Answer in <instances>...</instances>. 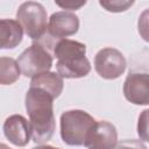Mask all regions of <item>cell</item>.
<instances>
[{
    "label": "cell",
    "mask_w": 149,
    "mask_h": 149,
    "mask_svg": "<svg viewBox=\"0 0 149 149\" xmlns=\"http://www.w3.org/2000/svg\"><path fill=\"white\" fill-rule=\"evenodd\" d=\"M33 149H59V148H56V147H52L49 144H40L37 147H34Z\"/></svg>",
    "instance_id": "obj_18"
},
{
    "label": "cell",
    "mask_w": 149,
    "mask_h": 149,
    "mask_svg": "<svg viewBox=\"0 0 149 149\" xmlns=\"http://www.w3.org/2000/svg\"><path fill=\"white\" fill-rule=\"evenodd\" d=\"M23 30L16 20L0 19V49H14L22 42Z\"/></svg>",
    "instance_id": "obj_11"
},
{
    "label": "cell",
    "mask_w": 149,
    "mask_h": 149,
    "mask_svg": "<svg viewBox=\"0 0 149 149\" xmlns=\"http://www.w3.org/2000/svg\"><path fill=\"white\" fill-rule=\"evenodd\" d=\"M148 109H144L139 116L137 122V134L143 141H148Z\"/></svg>",
    "instance_id": "obj_15"
},
{
    "label": "cell",
    "mask_w": 149,
    "mask_h": 149,
    "mask_svg": "<svg viewBox=\"0 0 149 149\" xmlns=\"http://www.w3.org/2000/svg\"><path fill=\"white\" fill-rule=\"evenodd\" d=\"M114 149H148L144 142L141 140H123L116 143Z\"/></svg>",
    "instance_id": "obj_16"
},
{
    "label": "cell",
    "mask_w": 149,
    "mask_h": 149,
    "mask_svg": "<svg viewBox=\"0 0 149 149\" xmlns=\"http://www.w3.org/2000/svg\"><path fill=\"white\" fill-rule=\"evenodd\" d=\"M123 95L134 105L149 104V74L148 72L129 71L123 83Z\"/></svg>",
    "instance_id": "obj_7"
},
{
    "label": "cell",
    "mask_w": 149,
    "mask_h": 149,
    "mask_svg": "<svg viewBox=\"0 0 149 149\" xmlns=\"http://www.w3.org/2000/svg\"><path fill=\"white\" fill-rule=\"evenodd\" d=\"M16 21L24 34L33 41H38L47 34L48 15L40 2L26 1L21 3L16 12Z\"/></svg>",
    "instance_id": "obj_4"
},
{
    "label": "cell",
    "mask_w": 149,
    "mask_h": 149,
    "mask_svg": "<svg viewBox=\"0 0 149 149\" xmlns=\"http://www.w3.org/2000/svg\"><path fill=\"white\" fill-rule=\"evenodd\" d=\"M21 74L17 62L12 57H0V85L14 84Z\"/></svg>",
    "instance_id": "obj_13"
},
{
    "label": "cell",
    "mask_w": 149,
    "mask_h": 149,
    "mask_svg": "<svg viewBox=\"0 0 149 149\" xmlns=\"http://www.w3.org/2000/svg\"><path fill=\"white\" fill-rule=\"evenodd\" d=\"M30 87H37L49 93L54 99L58 98L63 91V78L56 72H44L31 78Z\"/></svg>",
    "instance_id": "obj_12"
},
{
    "label": "cell",
    "mask_w": 149,
    "mask_h": 149,
    "mask_svg": "<svg viewBox=\"0 0 149 149\" xmlns=\"http://www.w3.org/2000/svg\"><path fill=\"white\" fill-rule=\"evenodd\" d=\"M0 149H10V148L5 143H0Z\"/></svg>",
    "instance_id": "obj_19"
},
{
    "label": "cell",
    "mask_w": 149,
    "mask_h": 149,
    "mask_svg": "<svg viewBox=\"0 0 149 149\" xmlns=\"http://www.w3.org/2000/svg\"><path fill=\"white\" fill-rule=\"evenodd\" d=\"M127 62L122 52L115 48H104L94 56V70L104 79L113 80L126 71Z\"/></svg>",
    "instance_id": "obj_6"
},
{
    "label": "cell",
    "mask_w": 149,
    "mask_h": 149,
    "mask_svg": "<svg viewBox=\"0 0 149 149\" xmlns=\"http://www.w3.org/2000/svg\"><path fill=\"white\" fill-rule=\"evenodd\" d=\"M52 61V52L40 42H34L21 52L16 62L21 73L27 78H33L50 71Z\"/></svg>",
    "instance_id": "obj_5"
},
{
    "label": "cell",
    "mask_w": 149,
    "mask_h": 149,
    "mask_svg": "<svg viewBox=\"0 0 149 149\" xmlns=\"http://www.w3.org/2000/svg\"><path fill=\"white\" fill-rule=\"evenodd\" d=\"M26 111L29 115L30 136L35 143L48 142L55 132L54 98L37 87H29L26 93Z\"/></svg>",
    "instance_id": "obj_1"
},
{
    "label": "cell",
    "mask_w": 149,
    "mask_h": 149,
    "mask_svg": "<svg viewBox=\"0 0 149 149\" xmlns=\"http://www.w3.org/2000/svg\"><path fill=\"white\" fill-rule=\"evenodd\" d=\"M99 5L104 7L107 12L112 13H121L127 10L129 7L134 5V1H126V0H107V1H99Z\"/></svg>",
    "instance_id": "obj_14"
},
{
    "label": "cell",
    "mask_w": 149,
    "mask_h": 149,
    "mask_svg": "<svg viewBox=\"0 0 149 149\" xmlns=\"http://www.w3.org/2000/svg\"><path fill=\"white\" fill-rule=\"evenodd\" d=\"M118 143V132L113 123L108 121H95L91 128L85 147L87 149H114Z\"/></svg>",
    "instance_id": "obj_8"
},
{
    "label": "cell",
    "mask_w": 149,
    "mask_h": 149,
    "mask_svg": "<svg viewBox=\"0 0 149 149\" xmlns=\"http://www.w3.org/2000/svg\"><path fill=\"white\" fill-rule=\"evenodd\" d=\"M2 130L6 139L16 147L27 146L31 139L29 122L20 114L9 115L3 122Z\"/></svg>",
    "instance_id": "obj_10"
},
{
    "label": "cell",
    "mask_w": 149,
    "mask_h": 149,
    "mask_svg": "<svg viewBox=\"0 0 149 149\" xmlns=\"http://www.w3.org/2000/svg\"><path fill=\"white\" fill-rule=\"evenodd\" d=\"M52 56L57 59L56 70L62 78H83L91 71L86 45L81 42L69 38L58 40L54 45Z\"/></svg>",
    "instance_id": "obj_2"
},
{
    "label": "cell",
    "mask_w": 149,
    "mask_h": 149,
    "mask_svg": "<svg viewBox=\"0 0 149 149\" xmlns=\"http://www.w3.org/2000/svg\"><path fill=\"white\" fill-rule=\"evenodd\" d=\"M95 119L83 109H70L61 115V137L68 146H85Z\"/></svg>",
    "instance_id": "obj_3"
},
{
    "label": "cell",
    "mask_w": 149,
    "mask_h": 149,
    "mask_svg": "<svg viewBox=\"0 0 149 149\" xmlns=\"http://www.w3.org/2000/svg\"><path fill=\"white\" fill-rule=\"evenodd\" d=\"M79 29V17L73 12L59 10L52 13L48 21L47 33L56 40L74 35Z\"/></svg>",
    "instance_id": "obj_9"
},
{
    "label": "cell",
    "mask_w": 149,
    "mask_h": 149,
    "mask_svg": "<svg viewBox=\"0 0 149 149\" xmlns=\"http://www.w3.org/2000/svg\"><path fill=\"white\" fill-rule=\"evenodd\" d=\"M55 3L57 6H59L63 9H68V12H72V10H77L79 8H81L84 5H86V1H73V0H69V1H55Z\"/></svg>",
    "instance_id": "obj_17"
}]
</instances>
